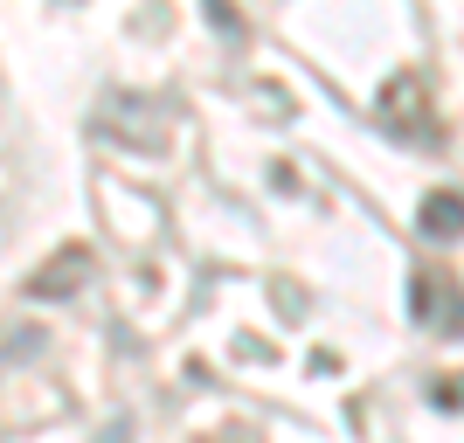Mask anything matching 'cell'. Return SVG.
<instances>
[{"label": "cell", "mask_w": 464, "mask_h": 443, "mask_svg": "<svg viewBox=\"0 0 464 443\" xmlns=\"http://www.w3.org/2000/svg\"><path fill=\"white\" fill-rule=\"evenodd\" d=\"M111 139H125V146H146V153H160L167 146V118H160L153 97H104V118H97Z\"/></svg>", "instance_id": "3"}, {"label": "cell", "mask_w": 464, "mask_h": 443, "mask_svg": "<svg viewBox=\"0 0 464 443\" xmlns=\"http://www.w3.org/2000/svg\"><path fill=\"white\" fill-rule=\"evenodd\" d=\"M104 443H125V423H111V429H104Z\"/></svg>", "instance_id": "9"}, {"label": "cell", "mask_w": 464, "mask_h": 443, "mask_svg": "<svg viewBox=\"0 0 464 443\" xmlns=\"http://www.w3.org/2000/svg\"><path fill=\"white\" fill-rule=\"evenodd\" d=\"M91 270H97V256L83 250V243H70V250H56L49 264L35 270V277H28V291H35V298H70V291H77Z\"/></svg>", "instance_id": "4"}, {"label": "cell", "mask_w": 464, "mask_h": 443, "mask_svg": "<svg viewBox=\"0 0 464 443\" xmlns=\"http://www.w3.org/2000/svg\"><path fill=\"white\" fill-rule=\"evenodd\" d=\"M416 229H423L430 243H458V236H464V194L458 188H437L423 208H416Z\"/></svg>", "instance_id": "5"}, {"label": "cell", "mask_w": 464, "mask_h": 443, "mask_svg": "<svg viewBox=\"0 0 464 443\" xmlns=\"http://www.w3.org/2000/svg\"><path fill=\"white\" fill-rule=\"evenodd\" d=\"M208 21H215V28H229V35H236V28H243V21H236V7H229V0H208Z\"/></svg>", "instance_id": "7"}, {"label": "cell", "mask_w": 464, "mask_h": 443, "mask_svg": "<svg viewBox=\"0 0 464 443\" xmlns=\"http://www.w3.org/2000/svg\"><path fill=\"white\" fill-rule=\"evenodd\" d=\"M430 402H437V409H450V416H458V409H464V374H444V381L430 388Z\"/></svg>", "instance_id": "6"}, {"label": "cell", "mask_w": 464, "mask_h": 443, "mask_svg": "<svg viewBox=\"0 0 464 443\" xmlns=\"http://www.w3.org/2000/svg\"><path fill=\"white\" fill-rule=\"evenodd\" d=\"M374 111H382V125L395 139H437V118H430V91H423V77H416V70H395V77L382 83V104H374Z\"/></svg>", "instance_id": "2"}, {"label": "cell", "mask_w": 464, "mask_h": 443, "mask_svg": "<svg viewBox=\"0 0 464 443\" xmlns=\"http://www.w3.org/2000/svg\"><path fill=\"white\" fill-rule=\"evenodd\" d=\"M208 443H243V429H222V437H208Z\"/></svg>", "instance_id": "8"}, {"label": "cell", "mask_w": 464, "mask_h": 443, "mask_svg": "<svg viewBox=\"0 0 464 443\" xmlns=\"http://www.w3.org/2000/svg\"><path fill=\"white\" fill-rule=\"evenodd\" d=\"M409 312H416V326L437 332V340H464V284L450 270H416V277H409Z\"/></svg>", "instance_id": "1"}]
</instances>
